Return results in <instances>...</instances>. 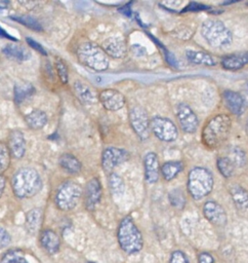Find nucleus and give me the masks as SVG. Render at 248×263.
Segmentation results:
<instances>
[{
  "mask_svg": "<svg viewBox=\"0 0 248 263\" xmlns=\"http://www.w3.org/2000/svg\"><path fill=\"white\" fill-rule=\"evenodd\" d=\"M0 263H28V261L20 250H10L3 255Z\"/></svg>",
  "mask_w": 248,
  "mask_h": 263,
  "instance_id": "32",
  "label": "nucleus"
},
{
  "mask_svg": "<svg viewBox=\"0 0 248 263\" xmlns=\"http://www.w3.org/2000/svg\"><path fill=\"white\" fill-rule=\"evenodd\" d=\"M244 101H245V105L248 106V81L245 84V89H244V97H243Z\"/></svg>",
  "mask_w": 248,
  "mask_h": 263,
  "instance_id": "43",
  "label": "nucleus"
},
{
  "mask_svg": "<svg viewBox=\"0 0 248 263\" xmlns=\"http://www.w3.org/2000/svg\"><path fill=\"white\" fill-rule=\"evenodd\" d=\"M5 185H6V179L3 175H0V197L2 196V194L4 192Z\"/></svg>",
  "mask_w": 248,
  "mask_h": 263,
  "instance_id": "42",
  "label": "nucleus"
},
{
  "mask_svg": "<svg viewBox=\"0 0 248 263\" xmlns=\"http://www.w3.org/2000/svg\"><path fill=\"white\" fill-rule=\"evenodd\" d=\"M216 166L220 175H222L224 178H230L234 175L235 164L230 157H218L216 160Z\"/></svg>",
  "mask_w": 248,
  "mask_h": 263,
  "instance_id": "30",
  "label": "nucleus"
},
{
  "mask_svg": "<svg viewBox=\"0 0 248 263\" xmlns=\"http://www.w3.org/2000/svg\"><path fill=\"white\" fill-rule=\"evenodd\" d=\"M87 263H94V262H90V261H88V262H87Z\"/></svg>",
  "mask_w": 248,
  "mask_h": 263,
  "instance_id": "47",
  "label": "nucleus"
},
{
  "mask_svg": "<svg viewBox=\"0 0 248 263\" xmlns=\"http://www.w3.org/2000/svg\"><path fill=\"white\" fill-rule=\"evenodd\" d=\"M198 263H215L213 256L208 252H201L198 255Z\"/></svg>",
  "mask_w": 248,
  "mask_h": 263,
  "instance_id": "41",
  "label": "nucleus"
},
{
  "mask_svg": "<svg viewBox=\"0 0 248 263\" xmlns=\"http://www.w3.org/2000/svg\"><path fill=\"white\" fill-rule=\"evenodd\" d=\"M12 20L20 23L22 25L30 28V29H33L35 31H41L42 30V27L40 25V23L34 18L33 16H30V15H18V16H11Z\"/></svg>",
  "mask_w": 248,
  "mask_h": 263,
  "instance_id": "35",
  "label": "nucleus"
},
{
  "mask_svg": "<svg viewBox=\"0 0 248 263\" xmlns=\"http://www.w3.org/2000/svg\"><path fill=\"white\" fill-rule=\"evenodd\" d=\"M81 197V186L73 180H68L57 188L54 196V202L59 210L70 211L79 203Z\"/></svg>",
  "mask_w": 248,
  "mask_h": 263,
  "instance_id": "7",
  "label": "nucleus"
},
{
  "mask_svg": "<svg viewBox=\"0 0 248 263\" xmlns=\"http://www.w3.org/2000/svg\"><path fill=\"white\" fill-rule=\"evenodd\" d=\"M204 217L212 224L218 227L224 226L228 222L226 212L221 204L214 200H208L203 205Z\"/></svg>",
  "mask_w": 248,
  "mask_h": 263,
  "instance_id": "13",
  "label": "nucleus"
},
{
  "mask_svg": "<svg viewBox=\"0 0 248 263\" xmlns=\"http://www.w3.org/2000/svg\"><path fill=\"white\" fill-rule=\"evenodd\" d=\"M183 162L178 160H170L161 165L160 173L165 181H172L183 171Z\"/></svg>",
  "mask_w": 248,
  "mask_h": 263,
  "instance_id": "25",
  "label": "nucleus"
},
{
  "mask_svg": "<svg viewBox=\"0 0 248 263\" xmlns=\"http://www.w3.org/2000/svg\"><path fill=\"white\" fill-rule=\"evenodd\" d=\"M128 158L129 153L125 149L108 147L101 154V167L106 173L112 174L117 166L125 162Z\"/></svg>",
  "mask_w": 248,
  "mask_h": 263,
  "instance_id": "10",
  "label": "nucleus"
},
{
  "mask_svg": "<svg viewBox=\"0 0 248 263\" xmlns=\"http://www.w3.org/2000/svg\"><path fill=\"white\" fill-rule=\"evenodd\" d=\"M8 148L11 156L20 159L26 153V141L22 132L12 130L8 136Z\"/></svg>",
  "mask_w": 248,
  "mask_h": 263,
  "instance_id": "18",
  "label": "nucleus"
},
{
  "mask_svg": "<svg viewBox=\"0 0 248 263\" xmlns=\"http://www.w3.org/2000/svg\"><path fill=\"white\" fill-rule=\"evenodd\" d=\"M120 248L128 255H133L141 251L143 247V237L130 216L124 217L117 231Z\"/></svg>",
  "mask_w": 248,
  "mask_h": 263,
  "instance_id": "3",
  "label": "nucleus"
},
{
  "mask_svg": "<svg viewBox=\"0 0 248 263\" xmlns=\"http://www.w3.org/2000/svg\"><path fill=\"white\" fill-rule=\"evenodd\" d=\"M10 242L9 233L2 227H0V249L8 246Z\"/></svg>",
  "mask_w": 248,
  "mask_h": 263,
  "instance_id": "40",
  "label": "nucleus"
},
{
  "mask_svg": "<svg viewBox=\"0 0 248 263\" xmlns=\"http://www.w3.org/2000/svg\"><path fill=\"white\" fill-rule=\"evenodd\" d=\"M74 91L77 96V98L82 102L83 104H94L98 101L97 96L93 91L92 88H90L87 84H85L82 81H76L74 83Z\"/></svg>",
  "mask_w": 248,
  "mask_h": 263,
  "instance_id": "23",
  "label": "nucleus"
},
{
  "mask_svg": "<svg viewBox=\"0 0 248 263\" xmlns=\"http://www.w3.org/2000/svg\"><path fill=\"white\" fill-rule=\"evenodd\" d=\"M169 263H190V261L181 250H175L170 254Z\"/></svg>",
  "mask_w": 248,
  "mask_h": 263,
  "instance_id": "38",
  "label": "nucleus"
},
{
  "mask_svg": "<svg viewBox=\"0 0 248 263\" xmlns=\"http://www.w3.org/2000/svg\"><path fill=\"white\" fill-rule=\"evenodd\" d=\"M14 101L16 104L30 98L35 92V87L30 82H19L14 85Z\"/></svg>",
  "mask_w": 248,
  "mask_h": 263,
  "instance_id": "29",
  "label": "nucleus"
},
{
  "mask_svg": "<svg viewBox=\"0 0 248 263\" xmlns=\"http://www.w3.org/2000/svg\"><path fill=\"white\" fill-rule=\"evenodd\" d=\"M102 189L97 178L90 179L84 187V204L88 211L94 210L96 204L100 201Z\"/></svg>",
  "mask_w": 248,
  "mask_h": 263,
  "instance_id": "14",
  "label": "nucleus"
},
{
  "mask_svg": "<svg viewBox=\"0 0 248 263\" xmlns=\"http://www.w3.org/2000/svg\"><path fill=\"white\" fill-rule=\"evenodd\" d=\"M101 48L108 57L115 59H122L126 55L127 52L126 42L120 37H110L106 39Z\"/></svg>",
  "mask_w": 248,
  "mask_h": 263,
  "instance_id": "17",
  "label": "nucleus"
},
{
  "mask_svg": "<svg viewBox=\"0 0 248 263\" xmlns=\"http://www.w3.org/2000/svg\"><path fill=\"white\" fill-rule=\"evenodd\" d=\"M220 64L222 68L230 71L242 69L243 67L248 65V51H240L224 55L221 59Z\"/></svg>",
  "mask_w": 248,
  "mask_h": 263,
  "instance_id": "19",
  "label": "nucleus"
},
{
  "mask_svg": "<svg viewBox=\"0 0 248 263\" xmlns=\"http://www.w3.org/2000/svg\"><path fill=\"white\" fill-rule=\"evenodd\" d=\"M168 199H169L170 204L177 210H182L187 202L185 195H184L183 191L179 188H175V189L171 190L168 193Z\"/></svg>",
  "mask_w": 248,
  "mask_h": 263,
  "instance_id": "31",
  "label": "nucleus"
},
{
  "mask_svg": "<svg viewBox=\"0 0 248 263\" xmlns=\"http://www.w3.org/2000/svg\"><path fill=\"white\" fill-rule=\"evenodd\" d=\"M201 34L207 43L214 48L226 47L233 41L230 29L221 21L215 18H210L203 23Z\"/></svg>",
  "mask_w": 248,
  "mask_h": 263,
  "instance_id": "6",
  "label": "nucleus"
},
{
  "mask_svg": "<svg viewBox=\"0 0 248 263\" xmlns=\"http://www.w3.org/2000/svg\"><path fill=\"white\" fill-rule=\"evenodd\" d=\"M129 121L133 132L141 140H147L150 136V120L147 111L139 106H134L129 111Z\"/></svg>",
  "mask_w": 248,
  "mask_h": 263,
  "instance_id": "9",
  "label": "nucleus"
},
{
  "mask_svg": "<svg viewBox=\"0 0 248 263\" xmlns=\"http://www.w3.org/2000/svg\"><path fill=\"white\" fill-rule=\"evenodd\" d=\"M40 243L48 254H54L59 249V237L51 229H45L41 232Z\"/></svg>",
  "mask_w": 248,
  "mask_h": 263,
  "instance_id": "22",
  "label": "nucleus"
},
{
  "mask_svg": "<svg viewBox=\"0 0 248 263\" xmlns=\"http://www.w3.org/2000/svg\"><path fill=\"white\" fill-rule=\"evenodd\" d=\"M42 223V211L40 209H33L29 211L26 215V228L27 230L34 234L36 233Z\"/></svg>",
  "mask_w": 248,
  "mask_h": 263,
  "instance_id": "28",
  "label": "nucleus"
},
{
  "mask_svg": "<svg viewBox=\"0 0 248 263\" xmlns=\"http://www.w3.org/2000/svg\"><path fill=\"white\" fill-rule=\"evenodd\" d=\"M144 178L147 183L155 184L159 180L160 176V162L156 153L148 152L143 157Z\"/></svg>",
  "mask_w": 248,
  "mask_h": 263,
  "instance_id": "15",
  "label": "nucleus"
},
{
  "mask_svg": "<svg viewBox=\"0 0 248 263\" xmlns=\"http://www.w3.org/2000/svg\"><path fill=\"white\" fill-rule=\"evenodd\" d=\"M247 5H248V3H247Z\"/></svg>",
  "mask_w": 248,
  "mask_h": 263,
  "instance_id": "48",
  "label": "nucleus"
},
{
  "mask_svg": "<svg viewBox=\"0 0 248 263\" xmlns=\"http://www.w3.org/2000/svg\"><path fill=\"white\" fill-rule=\"evenodd\" d=\"M58 163L60 167L70 175H78L82 168V164L79 159L71 153L61 154L58 158Z\"/></svg>",
  "mask_w": 248,
  "mask_h": 263,
  "instance_id": "24",
  "label": "nucleus"
},
{
  "mask_svg": "<svg viewBox=\"0 0 248 263\" xmlns=\"http://www.w3.org/2000/svg\"><path fill=\"white\" fill-rule=\"evenodd\" d=\"M25 121L31 129L38 130L46 125L47 115L42 110H33L25 116Z\"/></svg>",
  "mask_w": 248,
  "mask_h": 263,
  "instance_id": "26",
  "label": "nucleus"
},
{
  "mask_svg": "<svg viewBox=\"0 0 248 263\" xmlns=\"http://www.w3.org/2000/svg\"><path fill=\"white\" fill-rule=\"evenodd\" d=\"M0 35H1V36H4V37H6V38H10V39H13V38H12L11 36H9L8 34H5V32H4V31H3L1 28H0Z\"/></svg>",
  "mask_w": 248,
  "mask_h": 263,
  "instance_id": "44",
  "label": "nucleus"
},
{
  "mask_svg": "<svg viewBox=\"0 0 248 263\" xmlns=\"http://www.w3.org/2000/svg\"><path fill=\"white\" fill-rule=\"evenodd\" d=\"M2 52L10 60L24 62L28 61L31 58V52L29 49H27L25 46L16 44V43H7L3 49Z\"/></svg>",
  "mask_w": 248,
  "mask_h": 263,
  "instance_id": "21",
  "label": "nucleus"
},
{
  "mask_svg": "<svg viewBox=\"0 0 248 263\" xmlns=\"http://www.w3.org/2000/svg\"><path fill=\"white\" fill-rule=\"evenodd\" d=\"M213 185V176L211 172L205 167L195 166L188 174V191L195 200L206 197L212 191Z\"/></svg>",
  "mask_w": 248,
  "mask_h": 263,
  "instance_id": "4",
  "label": "nucleus"
},
{
  "mask_svg": "<svg viewBox=\"0 0 248 263\" xmlns=\"http://www.w3.org/2000/svg\"><path fill=\"white\" fill-rule=\"evenodd\" d=\"M246 128H247V130H248V119H247V122H246Z\"/></svg>",
  "mask_w": 248,
  "mask_h": 263,
  "instance_id": "46",
  "label": "nucleus"
},
{
  "mask_svg": "<svg viewBox=\"0 0 248 263\" xmlns=\"http://www.w3.org/2000/svg\"><path fill=\"white\" fill-rule=\"evenodd\" d=\"M27 43L33 48V49H35V50H37L38 52H40V53H42V54H44V55H46V50H45V48L39 43V42H37L35 39H33V38H30V37H28L27 39Z\"/></svg>",
  "mask_w": 248,
  "mask_h": 263,
  "instance_id": "39",
  "label": "nucleus"
},
{
  "mask_svg": "<svg viewBox=\"0 0 248 263\" xmlns=\"http://www.w3.org/2000/svg\"><path fill=\"white\" fill-rule=\"evenodd\" d=\"M176 117L180 125V128L184 133L193 134L197 130L198 124H199L198 117L188 104L181 103L177 106Z\"/></svg>",
  "mask_w": 248,
  "mask_h": 263,
  "instance_id": "11",
  "label": "nucleus"
},
{
  "mask_svg": "<svg viewBox=\"0 0 248 263\" xmlns=\"http://www.w3.org/2000/svg\"><path fill=\"white\" fill-rule=\"evenodd\" d=\"M185 58L189 62L195 65H202L207 67H212L216 65V61L212 54L202 50H194V49H187L185 50Z\"/></svg>",
  "mask_w": 248,
  "mask_h": 263,
  "instance_id": "20",
  "label": "nucleus"
},
{
  "mask_svg": "<svg viewBox=\"0 0 248 263\" xmlns=\"http://www.w3.org/2000/svg\"><path fill=\"white\" fill-rule=\"evenodd\" d=\"M150 128L162 142H173L178 137V129L174 122L163 116H154L150 121Z\"/></svg>",
  "mask_w": 248,
  "mask_h": 263,
  "instance_id": "8",
  "label": "nucleus"
},
{
  "mask_svg": "<svg viewBox=\"0 0 248 263\" xmlns=\"http://www.w3.org/2000/svg\"><path fill=\"white\" fill-rule=\"evenodd\" d=\"M97 98L102 107L109 111H118L125 105V97L123 93L114 88L102 89Z\"/></svg>",
  "mask_w": 248,
  "mask_h": 263,
  "instance_id": "12",
  "label": "nucleus"
},
{
  "mask_svg": "<svg viewBox=\"0 0 248 263\" xmlns=\"http://www.w3.org/2000/svg\"><path fill=\"white\" fill-rule=\"evenodd\" d=\"M223 102L228 110L237 116H240L243 114L245 110V101L243 99V96L235 90L226 89L222 93Z\"/></svg>",
  "mask_w": 248,
  "mask_h": 263,
  "instance_id": "16",
  "label": "nucleus"
},
{
  "mask_svg": "<svg viewBox=\"0 0 248 263\" xmlns=\"http://www.w3.org/2000/svg\"><path fill=\"white\" fill-rule=\"evenodd\" d=\"M232 156H233V158H231V159H232V161L234 162L235 165L243 166L245 164V162H246V154H245V152L242 149H240L238 147L233 149Z\"/></svg>",
  "mask_w": 248,
  "mask_h": 263,
  "instance_id": "37",
  "label": "nucleus"
},
{
  "mask_svg": "<svg viewBox=\"0 0 248 263\" xmlns=\"http://www.w3.org/2000/svg\"><path fill=\"white\" fill-rule=\"evenodd\" d=\"M11 188L16 197L30 198L41 191L42 180L36 170L22 167L12 176Z\"/></svg>",
  "mask_w": 248,
  "mask_h": 263,
  "instance_id": "2",
  "label": "nucleus"
},
{
  "mask_svg": "<svg viewBox=\"0 0 248 263\" xmlns=\"http://www.w3.org/2000/svg\"><path fill=\"white\" fill-rule=\"evenodd\" d=\"M11 154L8 145L5 142L0 141V175H2L10 164Z\"/></svg>",
  "mask_w": 248,
  "mask_h": 263,
  "instance_id": "34",
  "label": "nucleus"
},
{
  "mask_svg": "<svg viewBox=\"0 0 248 263\" xmlns=\"http://www.w3.org/2000/svg\"><path fill=\"white\" fill-rule=\"evenodd\" d=\"M232 128V119L226 114H216L204 125L201 139L205 147L211 150L220 148L228 140Z\"/></svg>",
  "mask_w": 248,
  "mask_h": 263,
  "instance_id": "1",
  "label": "nucleus"
},
{
  "mask_svg": "<svg viewBox=\"0 0 248 263\" xmlns=\"http://www.w3.org/2000/svg\"><path fill=\"white\" fill-rule=\"evenodd\" d=\"M230 194L235 205L242 211L248 209V191L240 185H232L230 187Z\"/></svg>",
  "mask_w": 248,
  "mask_h": 263,
  "instance_id": "27",
  "label": "nucleus"
},
{
  "mask_svg": "<svg viewBox=\"0 0 248 263\" xmlns=\"http://www.w3.org/2000/svg\"><path fill=\"white\" fill-rule=\"evenodd\" d=\"M109 187L113 195L124 193V182L122 178L115 173H112L109 176Z\"/></svg>",
  "mask_w": 248,
  "mask_h": 263,
  "instance_id": "33",
  "label": "nucleus"
},
{
  "mask_svg": "<svg viewBox=\"0 0 248 263\" xmlns=\"http://www.w3.org/2000/svg\"><path fill=\"white\" fill-rule=\"evenodd\" d=\"M7 2L5 1H0V9H4L6 6H7Z\"/></svg>",
  "mask_w": 248,
  "mask_h": 263,
  "instance_id": "45",
  "label": "nucleus"
},
{
  "mask_svg": "<svg viewBox=\"0 0 248 263\" xmlns=\"http://www.w3.org/2000/svg\"><path fill=\"white\" fill-rule=\"evenodd\" d=\"M55 69L61 83H67L69 80V70L67 64L60 58L55 59Z\"/></svg>",
  "mask_w": 248,
  "mask_h": 263,
  "instance_id": "36",
  "label": "nucleus"
},
{
  "mask_svg": "<svg viewBox=\"0 0 248 263\" xmlns=\"http://www.w3.org/2000/svg\"><path fill=\"white\" fill-rule=\"evenodd\" d=\"M79 62L97 72L106 71L109 68V57L104 49L93 42H83L77 48Z\"/></svg>",
  "mask_w": 248,
  "mask_h": 263,
  "instance_id": "5",
  "label": "nucleus"
}]
</instances>
